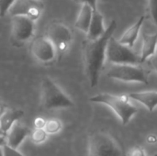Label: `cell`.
<instances>
[{
	"instance_id": "9",
	"label": "cell",
	"mask_w": 157,
	"mask_h": 156,
	"mask_svg": "<svg viewBox=\"0 0 157 156\" xmlns=\"http://www.w3.org/2000/svg\"><path fill=\"white\" fill-rule=\"evenodd\" d=\"M30 51L33 57L40 63H50L56 57L57 51L47 36H40L33 40Z\"/></svg>"
},
{
	"instance_id": "12",
	"label": "cell",
	"mask_w": 157,
	"mask_h": 156,
	"mask_svg": "<svg viewBox=\"0 0 157 156\" xmlns=\"http://www.w3.org/2000/svg\"><path fill=\"white\" fill-rule=\"evenodd\" d=\"M106 31L104 26V17L102 14L97 9L93 11L91 23L89 25L88 31L86 32L87 40H97L100 38Z\"/></svg>"
},
{
	"instance_id": "26",
	"label": "cell",
	"mask_w": 157,
	"mask_h": 156,
	"mask_svg": "<svg viewBox=\"0 0 157 156\" xmlns=\"http://www.w3.org/2000/svg\"><path fill=\"white\" fill-rule=\"evenodd\" d=\"M77 3L80 4H87L89 5L94 10L98 9V0H75Z\"/></svg>"
},
{
	"instance_id": "10",
	"label": "cell",
	"mask_w": 157,
	"mask_h": 156,
	"mask_svg": "<svg viewBox=\"0 0 157 156\" xmlns=\"http://www.w3.org/2000/svg\"><path fill=\"white\" fill-rule=\"evenodd\" d=\"M12 39L16 42H25L29 40L34 34L35 21L25 16L12 17Z\"/></svg>"
},
{
	"instance_id": "13",
	"label": "cell",
	"mask_w": 157,
	"mask_h": 156,
	"mask_svg": "<svg viewBox=\"0 0 157 156\" xmlns=\"http://www.w3.org/2000/svg\"><path fill=\"white\" fill-rule=\"evenodd\" d=\"M24 115V112L20 109L5 108L0 117V130L4 134H6L11 127L19 120Z\"/></svg>"
},
{
	"instance_id": "30",
	"label": "cell",
	"mask_w": 157,
	"mask_h": 156,
	"mask_svg": "<svg viewBox=\"0 0 157 156\" xmlns=\"http://www.w3.org/2000/svg\"><path fill=\"white\" fill-rule=\"evenodd\" d=\"M0 156H4V153H3V149H2V147H0Z\"/></svg>"
},
{
	"instance_id": "20",
	"label": "cell",
	"mask_w": 157,
	"mask_h": 156,
	"mask_svg": "<svg viewBox=\"0 0 157 156\" xmlns=\"http://www.w3.org/2000/svg\"><path fill=\"white\" fill-rule=\"evenodd\" d=\"M16 0H0V17H3L8 13L10 7Z\"/></svg>"
},
{
	"instance_id": "21",
	"label": "cell",
	"mask_w": 157,
	"mask_h": 156,
	"mask_svg": "<svg viewBox=\"0 0 157 156\" xmlns=\"http://www.w3.org/2000/svg\"><path fill=\"white\" fill-rule=\"evenodd\" d=\"M3 153H4V156H25L23 155L21 153H19L17 151V149H15L7 144H5L3 147Z\"/></svg>"
},
{
	"instance_id": "28",
	"label": "cell",
	"mask_w": 157,
	"mask_h": 156,
	"mask_svg": "<svg viewBox=\"0 0 157 156\" xmlns=\"http://www.w3.org/2000/svg\"><path fill=\"white\" fill-rule=\"evenodd\" d=\"M147 142L150 143H155L157 142V137L155 135H149L147 138Z\"/></svg>"
},
{
	"instance_id": "5",
	"label": "cell",
	"mask_w": 157,
	"mask_h": 156,
	"mask_svg": "<svg viewBox=\"0 0 157 156\" xmlns=\"http://www.w3.org/2000/svg\"><path fill=\"white\" fill-rule=\"evenodd\" d=\"M116 40L113 36L108 41L106 50V59L112 64H135L142 63L141 56L132 50Z\"/></svg>"
},
{
	"instance_id": "2",
	"label": "cell",
	"mask_w": 157,
	"mask_h": 156,
	"mask_svg": "<svg viewBox=\"0 0 157 156\" xmlns=\"http://www.w3.org/2000/svg\"><path fill=\"white\" fill-rule=\"evenodd\" d=\"M128 95L116 96L108 93H102L90 97V101L100 103L109 107L120 118L123 125H127L132 118L138 113V109L130 102Z\"/></svg>"
},
{
	"instance_id": "19",
	"label": "cell",
	"mask_w": 157,
	"mask_h": 156,
	"mask_svg": "<svg viewBox=\"0 0 157 156\" xmlns=\"http://www.w3.org/2000/svg\"><path fill=\"white\" fill-rule=\"evenodd\" d=\"M48 138V133L44 129H35L30 132V140L34 144H41Z\"/></svg>"
},
{
	"instance_id": "6",
	"label": "cell",
	"mask_w": 157,
	"mask_h": 156,
	"mask_svg": "<svg viewBox=\"0 0 157 156\" xmlns=\"http://www.w3.org/2000/svg\"><path fill=\"white\" fill-rule=\"evenodd\" d=\"M107 76L125 83H141L148 85V74L135 64H112Z\"/></svg>"
},
{
	"instance_id": "8",
	"label": "cell",
	"mask_w": 157,
	"mask_h": 156,
	"mask_svg": "<svg viewBox=\"0 0 157 156\" xmlns=\"http://www.w3.org/2000/svg\"><path fill=\"white\" fill-rule=\"evenodd\" d=\"M44 5L40 0H16L10 7L8 14L14 16H25L37 21L42 11Z\"/></svg>"
},
{
	"instance_id": "15",
	"label": "cell",
	"mask_w": 157,
	"mask_h": 156,
	"mask_svg": "<svg viewBox=\"0 0 157 156\" xmlns=\"http://www.w3.org/2000/svg\"><path fill=\"white\" fill-rule=\"evenodd\" d=\"M144 18H145L144 17H141L137 20V22H135L132 26H131L128 29H126V31L122 34L119 41L130 48H132L139 37L142 26L144 22Z\"/></svg>"
},
{
	"instance_id": "23",
	"label": "cell",
	"mask_w": 157,
	"mask_h": 156,
	"mask_svg": "<svg viewBox=\"0 0 157 156\" xmlns=\"http://www.w3.org/2000/svg\"><path fill=\"white\" fill-rule=\"evenodd\" d=\"M127 156H146L144 150L140 146H134L132 147L129 152Z\"/></svg>"
},
{
	"instance_id": "17",
	"label": "cell",
	"mask_w": 157,
	"mask_h": 156,
	"mask_svg": "<svg viewBox=\"0 0 157 156\" xmlns=\"http://www.w3.org/2000/svg\"><path fill=\"white\" fill-rule=\"evenodd\" d=\"M157 51V32L154 34L143 33V46H142V63L145 62L151 55Z\"/></svg>"
},
{
	"instance_id": "24",
	"label": "cell",
	"mask_w": 157,
	"mask_h": 156,
	"mask_svg": "<svg viewBox=\"0 0 157 156\" xmlns=\"http://www.w3.org/2000/svg\"><path fill=\"white\" fill-rule=\"evenodd\" d=\"M146 61H147L148 64L150 65V67H151L155 73H157V51L155 53H154L153 55H151Z\"/></svg>"
},
{
	"instance_id": "14",
	"label": "cell",
	"mask_w": 157,
	"mask_h": 156,
	"mask_svg": "<svg viewBox=\"0 0 157 156\" xmlns=\"http://www.w3.org/2000/svg\"><path fill=\"white\" fill-rule=\"evenodd\" d=\"M129 97L144 105L150 112H153L157 107V91H144L130 93Z\"/></svg>"
},
{
	"instance_id": "27",
	"label": "cell",
	"mask_w": 157,
	"mask_h": 156,
	"mask_svg": "<svg viewBox=\"0 0 157 156\" xmlns=\"http://www.w3.org/2000/svg\"><path fill=\"white\" fill-rule=\"evenodd\" d=\"M6 144V137L5 134H0V147H3Z\"/></svg>"
},
{
	"instance_id": "22",
	"label": "cell",
	"mask_w": 157,
	"mask_h": 156,
	"mask_svg": "<svg viewBox=\"0 0 157 156\" xmlns=\"http://www.w3.org/2000/svg\"><path fill=\"white\" fill-rule=\"evenodd\" d=\"M149 9L153 21L157 27V0H149Z\"/></svg>"
},
{
	"instance_id": "4",
	"label": "cell",
	"mask_w": 157,
	"mask_h": 156,
	"mask_svg": "<svg viewBox=\"0 0 157 156\" xmlns=\"http://www.w3.org/2000/svg\"><path fill=\"white\" fill-rule=\"evenodd\" d=\"M41 104L47 109L66 108L75 106L72 99L49 77L41 82Z\"/></svg>"
},
{
	"instance_id": "31",
	"label": "cell",
	"mask_w": 157,
	"mask_h": 156,
	"mask_svg": "<svg viewBox=\"0 0 157 156\" xmlns=\"http://www.w3.org/2000/svg\"><path fill=\"white\" fill-rule=\"evenodd\" d=\"M0 134H4V133H3V132L1 131V130H0ZM5 135H6V134H5Z\"/></svg>"
},
{
	"instance_id": "7",
	"label": "cell",
	"mask_w": 157,
	"mask_h": 156,
	"mask_svg": "<svg viewBox=\"0 0 157 156\" xmlns=\"http://www.w3.org/2000/svg\"><path fill=\"white\" fill-rule=\"evenodd\" d=\"M47 37L53 43L59 53L65 52L73 40V33L69 27L58 21L52 22L48 26Z\"/></svg>"
},
{
	"instance_id": "16",
	"label": "cell",
	"mask_w": 157,
	"mask_h": 156,
	"mask_svg": "<svg viewBox=\"0 0 157 156\" xmlns=\"http://www.w3.org/2000/svg\"><path fill=\"white\" fill-rule=\"evenodd\" d=\"M94 9L87 4H82L76 20L75 22V27L79 30L86 33L89 29V25L91 23L92 16Z\"/></svg>"
},
{
	"instance_id": "29",
	"label": "cell",
	"mask_w": 157,
	"mask_h": 156,
	"mask_svg": "<svg viewBox=\"0 0 157 156\" xmlns=\"http://www.w3.org/2000/svg\"><path fill=\"white\" fill-rule=\"evenodd\" d=\"M4 110H5V108H3L2 106L0 105V117H1V115H2V113L4 112Z\"/></svg>"
},
{
	"instance_id": "18",
	"label": "cell",
	"mask_w": 157,
	"mask_h": 156,
	"mask_svg": "<svg viewBox=\"0 0 157 156\" xmlns=\"http://www.w3.org/2000/svg\"><path fill=\"white\" fill-rule=\"evenodd\" d=\"M63 128V124L60 120L58 119H50L47 120L44 130L48 134H56L58 133Z\"/></svg>"
},
{
	"instance_id": "32",
	"label": "cell",
	"mask_w": 157,
	"mask_h": 156,
	"mask_svg": "<svg viewBox=\"0 0 157 156\" xmlns=\"http://www.w3.org/2000/svg\"><path fill=\"white\" fill-rule=\"evenodd\" d=\"M155 156H157V154H155Z\"/></svg>"
},
{
	"instance_id": "1",
	"label": "cell",
	"mask_w": 157,
	"mask_h": 156,
	"mask_svg": "<svg viewBox=\"0 0 157 156\" xmlns=\"http://www.w3.org/2000/svg\"><path fill=\"white\" fill-rule=\"evenodd\" d=\"M117 28L116 20H112L106 29L105 33L97 40H86L83 43V55L86 73L91 87L98 84L99 74L106 60V50L108 41L114 34Z\"/></svg>"
},
{
	"instance_id": "3",
	"label": "cell",
	"mask_w": 157,
	"mask_h": 156,
	"mask_svg": "<svg viewBox=\"0 0 157 156\" xmlns=\"http://www.w3.org/2000/svg\"><path fill=\"white\" fill-rule=\"evenodd\" d=\"M87 156H124V151L113 136L98 131L89 138Z\"/></svg>"
},
{
	"instance_id": "11",
	"label": "cell",
	"mask_w": 157,
	"mask_h": 156,
	"mask_svg": "<svg viewBox=\"0 0 157 156\" xmlns=\"http://www.w3.org/2000/svg\"><path fill=\"white\" fill-rule=\"evenodd\" d=\"M30 132L31 131L28 127L17 121L6 134V144L15 149H17L20 146V144L24 142V140L29 135H30Z\"/></svg>"
},
{
	"instance_id": "25",
	"label": "cell",
	"mask_w": 157,
	"mask_h": 156,
	"mask_svg": "<svg viewBox=\"0 0 157 156\" xmlns=\"http://www.w3.org/2000/svg\"><path fill=\"white\" fill-rule=\"evenodd\" d=\"M47 120L42 117H38L34 120V127L35 129H44Z\"/></svg>"
}]
</instances>
